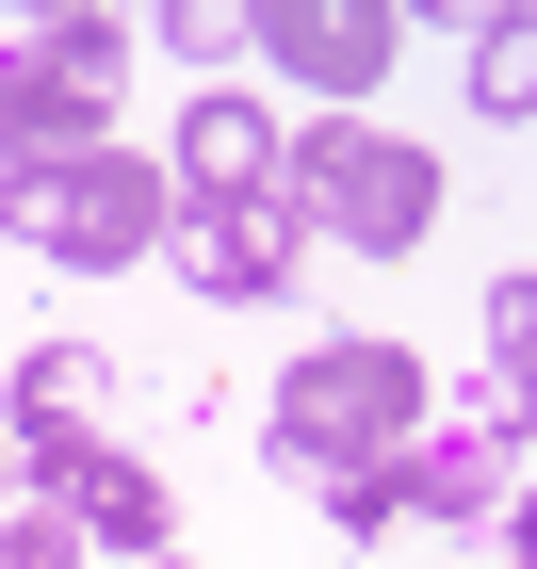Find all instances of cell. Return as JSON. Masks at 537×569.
<instances>
[{
  "instance_id": "8fae6325",
  "label": "cell",
  "mask_w": 537,
  "mask_h": 569,
  "mask_svg": "<svg viewBox=\"0 0 537 569\" xmlns=\"http://www.w3.org/2000/svg\"><path fill=\"white\" fill-rule=\"evenodd\" d=\"M147 569H163V553H147Z\"/></svg>"
},
{
  "instance_id": "30bf717a",
  "label": "cell",
  "mask_w": 537,
  "mask_h": 569,
  "mask_svg": "<svg viewBox=\"0 0 537 569\" xmlns=\"http://www.w3.org/2000/svg\"><path fill=\"white\" fill-rule=\"evenodd\" d=\"M0 488H17V439H0Z\"/></svg>"
},
{
  "instance_id": "7a4b0ae2",
  "label": "cell",
  "mask_w": 537,
  "mask_h": 569,
  "mask_svg": "<svg viewBox=\"0 0 537 569\" xmlns=\"http://www.w3.org/2000/svg\"><path fill=\"white\" fill-rule=\"evenodd\" d=\"M0 228L49 244V261H147L179 228V179H147L131 147H82V163H49V179H0Z\"/></svg>"
},
{
  "instance_id": "3957f363",
  "label": "cell",
  "mask_w": 537,
  "mask_h": 569,
  "mask_svg": "<svg viewBox=\"0 0 537 569\" xmlns=\"http://www.w3.org/2000/svg\"><path fill=\"white\" fill-rule=\"evenodd\" d=\"M310 212L342 228V244H375V261H407L424 228H440V163L424 147H391V131H310Z\"/></svg>"
},
{
  "instance_id": "52a82bcc",
  "label": "cell",
  "mask_w": 537,
  "mask_h": 569,
  "mask_svg": "<svg viewBox=\"0 0 537 569\" xmlns=\"http://www.w3.org/2000/svg\"><path fill=\"white\" fill-rule=\"evenodd\" d=\"M66 505H82V537H115V553H163V472H147V456H82Z\"/></svg>"
},
{
  "instance_id": "ba28073f",
  "label": "cell",
  "mask_w": 537,
  "mask_h": 569,
  "mask_svg": "<svg viewBox=\"0 0 537 569\" xmlns=\"http://www.w3.org/2000/svg\"><path fill=\"white\" fill-rule=\"evenodd\" d=\"M473 98H489V114L537 98V33H521V17H473Z\"/></svg>"
},
{
  "instance_id": "5b68a950",
  "label": "cell",
  "mask_w": 537,
  "mask_h": 569,
  "mask_svg": "<svg viewBox=\"0 0 537 569\" xmlns=\"http://www.w3.org/2000/svg\"><path fill=\"white\" fill-rule=\"evenodd\" d=\"M179 196H212V212H245V196H277V114L261 98H196V114H179Z\"/></svg>"
},
{
  "instance_id": "8992f818",
  "label": "cell",
  "mask_w": 537,
  "mask_h": 569,
  "mask_svg": "<svg viewBox=\"0 0 537 569\" xmlns=\"http://www.w3.org/2000/svg\"><path fill=\"white\" fill-rule=\"evenodd\" d=\"M196 277H212V293H277V277H294V212H277V196L196 212Z\"/></svg>"
},
{
  "instance_id": "277c9868",
  "label": "cell",
  "mask_w": 537,
  "mask_h": 569,
  "mask_svg": "<svg viewBox=\"0 0 537 569\" xmlns=\"http://www.w3.org/2000/svg\"><path fill=\"white\" fill-rule=\"evenodd\" d=\"M245 33H261L294 82H326V98H358L375 66H391V17H375V0H261Z\"/></svg>"
},
{
  "instance_id": "6da1fadb",
  "label": "cell",
  "mask_w": 537,
  "mask_h": 569,
  "mask_svg": "<svg viewBox=\"0 0 537 569\" xmlns=\"http://www.w3.org/2000/svg\"><path fill=\"white\" fill-rule=\"evenodd\" d=\"M424 439V358L407 342H310L277 375V456L294 472H358V456H407Z\"/></svg>"
},
{
  "instance_id": "9c48e42d",
  "label": "cell",
  "mask_w": 537,
  "mask_h": 569,
  "mask_svg": "<svg viewBox=\"0 0 537 569\" xmlns=\"http://www.w3.org/2000/svg\"><path fill=\"white\" fill-rule=\"evenodd\" d=\"M0 569H82V521H0Z\"/></svg>"
}]
</instances>
